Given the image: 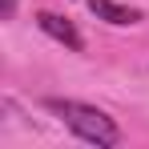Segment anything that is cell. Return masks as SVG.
<instances>
[{"label":"cell","instance_id":"cell-2","mask_svg":"<svg viewBox=\"0 0 149 149\" xmlns=\"http://www.w3.org/2000/svg\"><path fill=\"white\" fill-rule=\"evenodd\" d=\"M36 24H40V32H49L52 40H61L69 52H85V36L77 32L73 20H65V16H56V12H36Z\"/></svg>","mask_w":149,"mask_h":149},{"label":"cell","instance_id":"cell-3","mask_svg":"<svg viewBox=\"0 0 149 149\" xmlns=\"http://www.w3.org/2000/svg\"><path fill=\"white\" fill-rule=\"evenodd\" d=\"M89 12H93L97 20H105V24H117V28L141 20L137 8H125V4H117V0H89Z\"/></svg>","mask_w":149,"mask_h":149},{"label":"cell","instance_id":"cell-4","mask_svg":"<svg viewBox=\"0 0 149 149\" xmlns=\"http://www.w3.org/2000/svg\"><path fill=\"white\" fill-rule=\"evenodd\" d=\"M12 12H16V0H4V20H12Z\"/></svg>","mask_w":149,"mask_h":149},{"label":"cell","instance_id":"cell-1","mask_svg":"<svg viewBox=\"0 0 149 149\" xmlns=\"http://www.w3.org/2000/svg\"><path fill=\"white\" fill-rule=\"evenodd\" d=\"M45 109H49V113H56V117L69 125L81 141H89V145H97V149H113V145H121V129H117V121H113L105 109H97V105L49 97V101H45Z\"/></svg>","mask_w":149,"mask_h":149}]
</instances>
